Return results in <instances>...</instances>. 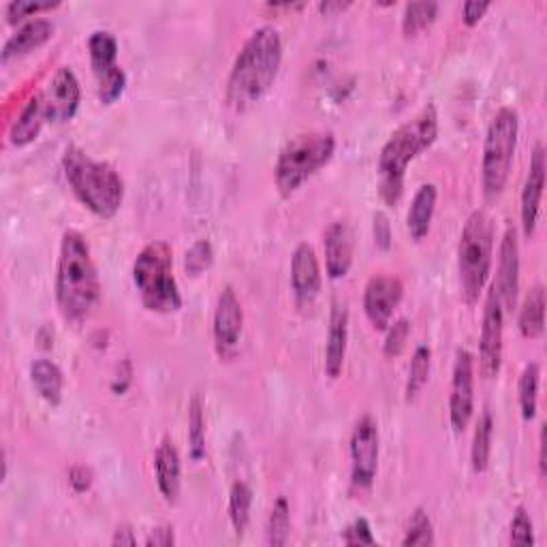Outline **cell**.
<instances>
[{"label":"cell","mask_w":547,"mask_h":547,"mask_svg":"<svg viewBox=\"0 0 547 547\" xmlns=\"http://www.w3.org/2000/svg\"><path fill=\"white\" fill-rule=\"evenodd\" d=\"M56 304L62 319L82 325L101 302V278L84 233H62L56 263Z\"/></svg>","instance_id":"6da1fadb"},{"label":"cell","mask_w":547,"mask_h":547,"mask_svg":"<svg viewBox=\"0 0 547 547\" xmlns=\"http://www.w3.org/2000/svg\"><path fill=\"white\" fill-rule=\"evenodd\" d=\"M283 65V39L274 26H261L246 39L233 60L227 80V103L236 112H246L274 86Z\"/></svg>","instance_id":"7a4b0ae2"},{"label":"cell","mask_w":547,"mask_h":547,"mask_svg":"<svg viewBox=\"0 0 547 547\" xmlns=\"http://www.w3.org/2000/svg\"><path fill=\"white\" fill-rule=\"evenodd\" d=\"M439 137V114L430 103L398 127L379 154V195L387 206H396L404 193V176L419 154L432 148Z\"/></svg>","instance_id":"3957f363"},{"label":"cell","mask_w":547,"mask_h":547,"mask_svg":"<svg viewBox=\"0 0 547 547\" xmlns=\"http://www.w3.org/2000/svg\"><path fill=\"white\" fill-rule=\"evenodd\" d=\"M62 171H65L73 195L92 214L109 221L120 212L124 180L114 165L92 159L82 148L69 146L62 154Z\"/></svg>","instance_id":"277c9868"},{"label":"cell","mask_w":547,"mask_h":547,"mask_svg":"<svg viewBox=\"0 0 547 547\" xmlns=\"http://www.w3.org/2000/svg\"><path fill=\"white\" fill-rule=\"evenodd\" d=\"M336 135L332 131H308L291 137L280 148L274 165L276 189L283 197L298 193L302 186L330 165L336 154Z\"/></svg>","instance_id":"5b68a950"},{"label":"cell","mask_w":547,"mask_h":547,"mask_svg":"<svg viewBox=\"0 0 547 547\" xmlns=\"http://www.w3.org/2000/svg\"><path fill=\"white\" fill-rule=\"evenodd\" d=\"M133 283L150 312L171 315L184 304L174 276V250L163 240L146 244L133 261Z\"/></svg>","instance_id":"8992f818"},{"label":"cell","mask_w":547,"mask_h":547,"mask_svg":"<svg viewBox=\"0 0 547 547\" xmlns=\"http://www.w3.org/2000/svg\"><path fill=\"white\" fill-rule=\"evenodd\" d=\"M494 221L488 212L475 210L466 218L458 242V274L466 304H477L486 289L494 261Z\"/></svg>","instance_id":"52a82bcc"},{"label":"cell","mask_w":547,"mask_h":547,"mask_svg":"<svg viewBox=\"0 0 547 547\" xmlns=\"http://www.w3.org/2000/svg\"><path fill=\"white\" fill-rule=\"evenodd\" d=\"M520 116L513 107H500L488 124L481 156V186L488 201L505 193L518 150Z\"/></svg>","instance_id":"ba28073f"},{"label":"cell","mask_w":547,"mask_h":547,"mask_svg":"<svg viewBox=\"0 0 547 547\" xmlns=\"http://www.w3.org/2000/svg\"><path fill=\"white\" fill-rule=\"evenodd\" d=\"M351 483L355 490H368L379 471V456H381V434L379 424L372 415H364L357 421L351 441Z\"/></svg>","instance_id":"9c48e42d"},{"label":"cell","mask_w":547,"mask_h":547,"mask_svg":"<svg viewBox=\"0 0 547 547\" xmlns=\"http://www.w3.org/2000/svg\"><path fill=\"white\" fill-rule=\"evenodd\" d=\"M503 340H505V308L494 287H490L483 302L481 334H479V372L483 379H496L503 366Z\"/></svg>","instance_id":"30bf717a"},{"label":"cell","mask_w":547,"mask_h":547,"mask_svg":"<svg viewBox=\"0 0 547 547\" xmlns=\"http://www.w3.org/2000/svg\"><path fill=\"white\" fill-rule=\"evenodd\" d=\"M475 413V357L468 349L456 351L449 392V421L456 434L466 432Z\"/></svg>","instance_id":"8fae6325"},{"label":"cell","mask_w":547,"mask_h":547,"mask_svg":"<svg viewBox=\"0 0 547 547\" xmlns=\"http://www.w3.org/2000/svg\"><path fill=\"white\" fill-rule=\"evenodd\" d=\"M404 298V285L398 276L377 274L364 289V312L374 330L385 332L392 325L394 312Z\"/></svg>","instance_id":"7c38bea8"},{"label":"cell","mask_w":547,"mask_h":547,"mask_svg":"<svg viewBox=\"0 0 547 547\" xmlns=\"http://www.w3.org/2000/svg\"><path fill=\"white\" fill-rule=\"evenodd\" d=\"M244 330V308L238 300L233 287H225L216 298L214 317H212V336L216 353L221 357L233 355L238 349Z\"/></svg>","instance_id":"4fadbf2b"},{"label":"cell","mask_w":547,"mask_h":547,"mask_svg":"<svg viewBox=\"0 0 547 547\" xmlns=\"http://www.w3.org/2000/svg\"><path fill=\"white\" fill-rule=\"evenodd\" d=\"M48 120L54 124L71 122L82 103V86L71 67H60L50 84L41 90Z\"/></svg>","instance_id":"5bb4252c"},{"label":"cell","mask_w":547,"mask_h":547,"mask_svg":"<svg viewBox=\"0 0 547 547\" xmlns=\"http://www.w3.org/2000/svg\"><path fill=\"white\" fill-rule=\"evenodd\" d=\"M498 293L505 315L518 304L520 295V242L515 227H507L498 246V272L492 285Z\"/></svg>","instance_id":"9a60e30c"},{"label":"cell","mask_w":547,"mask_h":547,"mask_svg":"<svg viewBox=\"0 0 547 547\" xmlns=\"http://www.w3.org/2000/svg\"><path fill=\"white\" fill-rule=\"evenodd\" d=\"M347 347H349V304L345 300L336 298L332 302L330 325H327L325 359H323L325 374L334 381L340 379L342 370H345Z\"/></svg>","instance_id":"2e32d148"},{"label":"cell","mask_w":547,"mask_h":547,"mask_svg":"<svg viewBox=\"0 0 547 547\" xmlns=\"http://www.w3.org/2000/svg\"><path fill=\"white\" fill-rule=\"evenodd\" d=\"M543 189H545V146L539 142L533 150V156H530V167H528L522 199H520V218H522V229L526 238H533V233L537 229Z\"/></svg>","instance_id":"e0dca14e"},{"label":"cell","mask_w":547,"mask_h":547,"mask_svg":"<svg viewBox=\"0 0 547 547\" xmlns=\"http://www.w3.org/2000/svg\"><path fill=\"white\" fill-rule=\"evenodd\" d=\"M321 263L308 242L295 246L291 255V289L300 304H310L321 291Z\"/></svg>","instance_id":"ac0fdd59"},{"label":"cell","mask_w":547,"mask_h":547,"mask_svg":"<svg viewBox=\"0 0 547 547\" xmlns=\"http://www.w3.org/2000/svg\"><path fill=\"white\" fill-rule=\"evenodd\" d=\"M355 236L347 221H334L323 233L325 272L332 280L345 278L353 268Z\"/></svg>","instance_id":"d6986e66"},{"label":"cell","mask_w":547,"mask_h":547,"mask_svg":"<svg viewBox=\"0 0 547 547\" xmlns=\"http://www.w3.org/2000/svg\"><path fill=\"white\" fill-rule=\"evenodd\" d=\"M154 477L165 503L176 505L182 490V462L176 443L165 436L154 451Z\"/></svg>","instance_id":"ffe728a7"},{"label":"cell","mask_w":547,"mask_h":547,"mask_svg":"<svg viewBox=\"0 0 547 547\" xmlns=\"http://www.w3.org/2000/svg\"><path fill=\"white\" fill-rule=\"evenodd\" d=\"M54 37V24L45 18H33L24 22L13 35L3 45V52H0V58L3 62H9L13 58L26 56L30 52H35L43 48L45 43Z\"/></svg>","instance_id":"44dd1931"},{"label":"cell","mask_w":547,"mask_h":547,"mask_svg":"<svg viewBox=\"0 0 547 547\" xmlns=\"http://www.w3.org/2000/svg\"><path fill=\"white\" fill-rule=\"evenodd\" d=\"M50 122L48 112H45V101L41 92L30 97L26 105L22 107L20 116L15 118L9 129V144L13 148H26L28 144H33L35 139L41 135L43 124Z\"/></svg>","instance_id":"7402d4cb"},{"label":"cell","mask_w":547,"mask_h":547,"mask_svg":"<svg viewBox=\"0 0 547 547\" xmlns=\"http://www.w3.org/2000/svg\"><path fill=\"white\" fill-rule=\"evenodd\" d=\"M436 201H439V189L430 182L421 184L413 195L409 214H406V229H409L415 242H421L430 233Z\"/></svg>","instance_id":"603a6c76"},{"label":"cell","mask_w":547,"mask_h":547,"mask_svg":"<svg viewBox=\"0 0 547 547\" xmlns=\"http://www.w3.org/2000/svg\"><path fill=\"white\" fill-rule=\"evenodd\" d=\"M30 383L41 400H45L52 406H58L62 402V389H65V374H62L60 366L54 364L52 359H35L30 364Z\"/></svg>","instance_id":"cb8c5ba5"},{"label":"cell","mask_w":547,"mask_h":547,"mask_svg":"<svg viewBox=\"0 0 547 547\" xmlns=\"http://www.w3.org/2000/svg\"><path fill=\"white\" fill-rule=\"evenodd\" d=\"M520 334L528 340H539L545 332V289L535 285L526 293L518 317Z\"/></svg>","instance_id":"d4e9b609"},{"label":"cell","mask_w":547,"mask_h":547,"mask_svg":"<svg viewBox=\"0 0 547 547\" xmlns=\"http://www.w3.org/2000/svg\"><path fill=\"white\" fill-rule=\"evenodd\" d=\"M90 67L97 77L114 71L118 67V39L109 30H95L88 37Z\"/></svg>","instance_id":"484cf974"},{"label":"cell","mask_w":547,"mask_h":547,"mask_svg":"<svg viewBox=\"0 0 547 547\" xmlns=\"http://www.w3.org/2000/svg\"><path fill=\"white\" fill-rule=\"evenodd\" d=\"M492 436H494V419L490 411H483L479 415V421L473 434L471 445V464L477 475H483L488 471L490 458H492Z\"/></svg>","instance_id":"4316f807"},{"label":"cell","mask_w":547,"mask_h":547,"mask_svg":"<svg viewBox=\"0 0 547 547\" xmlns=\"http://www.w3.org/2000/svg\"><path fill=\"white\" fill-rule=\"evenodd\" d=\"M539 387H541V364L528 362L518 381V400L524 421H533L539 409Z\"/></svg>","instance_id":"83f0119b"},{"label":"cell","mask_w":547,"mask_h":547,"mask_svg":"<svg viewBox=\"0 0 547 547\" xmlns=\"http://www.w3.org/2000/svg\"><path fill=\"white\" fill-rule=\"evenodd\" d=\"M253 488L246 481H233L229 490V520L236 535H244L250 524V511H253Z\"/></svg>","instance_id":"f1b7e54d"},{"label":"cell","mask_w":547,"mask_h":547,"mask_svg":"<svg viewBox=\"0 0 547 547\" xmlns=\"http://www.w3.org/2000/svg\"><path fill=\"white\" fill-rule=\"evenodd\" d=\"M430 370H432V351L428 345H419L413 351L409 377H406V387H404L406 402H413L421 392H424V387L428 385V379H430Z\"/></svg>","instance_id":"f546056e"},{"label":"cell","mask_w":547,"mask_h":547,"mask_svg":"<svg viewBox=\"0 0 547 547\" xmlns=\"http://www.w3.org/2000/svg\"><path fill=\"white\" fill-rule=\"evenodd\" d=\"M441 5L434 0H424V3H409L402 13V33L404 37H417L430 28L436 18H439Z\"/></svg>","instance_id":"4dcf8cb0"},{"label":"cell","mask_w":547,"mask_h":547,"mask_svg":"<svg viewBox=\"0 0 547 547\" xmlns=\"http://www.w3.org/2000/svg\"><path fill=\"white\" fill-rule=\"evenodd\" d=\"M289 535H291V507L285 496H278L268 518L265 543L272 547H283L289 543Z\"/></svg>","instance_id":"1f68e13d"},{"label":"cell","mask_w":547,"mask_h":547,"mask_svg":"<svg viewBox=\"0 0 547 547\" xmlns=\"http://www.w3.org/2000/svg\"><path fill=\"white\" fill-rule=\"evenodd\" d=\"M189 456L193 462L206 458V413L199 396H193L189 404Z\"/></svg>","instance_id":"d6a6232c"},{"label":"cell","mask_w":547,"mask_h":547,"mask_svg":"<svg viewBox=\"0 0 547 547\" xmlns=\"http://www.w3.org/2000/svg\"><path fill=\"white\" fill-rule=\"evenodd\" d=\"M436 543L434 537V526L430 515L424 509H415L411 515L409 528H406V535L402 539L404 547H430Z\"/></svg>","instance_id":"836d02e7"},{"label":"cell","mask_w":547,"mask_h":547,"mask_svg":"<svg viewBox=\"0 0 547 547\" xmlns=\"http://www.w3.org/2000/svg\"><path fill=\"white\" fill-rule=\"evenodd\" d=\"M124 90H127V73L122 67L97 77V95L103 105L116 103L124 95Z\"/></svg>","instance_id":"e575fe53"},{"label":"cell","mask_w":547,"mask_h":547,"mask_svg":"<svg viewBox=\"0 0 547 547\" xmlns=\"http://www.w3.org/2000/svg\"><path fill=\"white\" fill-rule=\"evenodd\" d=\"M214 261V248L208 240H197L184 255V268L191 276H199L206 270H210V265Z\"/></svg>","instance_id":"d590c367"},{"label":"cell","mask_w":547,"mask_h":547,"mask_svg":"<svg viewBox=\"0 0 547 547\" xmlns=\"http://www.w3.org/2000/svg\"><path fill=\"white\" fill-rule=\"evenodd\" d=\"M385 332H387V336H385V342H383V353L389 359H396L406 349V342H409L411 321L409 319H398V321H394L392 325H389Z\"/></svg>","instance_id":"8d00e7d4"},{"label":"cell","mask_w":547,"mask_h":547,"mask_svg":"<svg viewBox=\"0 0 547 547\" xmlns=\"http://www.w3.org/2000/svg\"><path fill=\"white\" fill-rule=\"evenodd\" d=\"M509 541H511V545H520V547L535 545V526H533V518H530L526 507L515 509L513 520H511Z\"/></svg>","instance_id":"74e56055"},{"label":"cell","mask_w":547,"mask_h":547,"mask_svg":"<svg viewBox=\"0 0 547 547\" xmlns=\"http://www.w3.org/2000/svg\"><path fill=\"white\" fill-rule=\"evenodd\" d=\"M58 7V3H52V0H45V3H35V0H13V3L7 5L5 15L9 24H18L24 22L30 15H37L41 11H50Z\"/></svg>","instance_id":"f35d334b"},{"label":"cell","mask_w":547,"mask_h":547,"mask_svg":"<svg viewBox=\"0 0 547 547\" xmlns=\"http://www.w3.org/2000/svg\"><path fill=\"white\" fill-rule=\"evenodd\" d=\"M340 537L345 545H377V539L372 535V526L366 518L353 520L345 530H342Z\"/></svg>","instance_id":"ab89813d"},{"label":"cell","mask_w":547,"mask_h":547,"mask_svg":"<svg viewBox=\"0 0 547 547\" xmlns=\"http://www.w3.org/2000/svg\"><path fill=\"white\" fill-rule=\"evenodd\" d=\"M372 231H374V242L381 250L392 248V223L385 212H377L372 218Z\"/></svg>","instance_id":"60d3db41"},{"label":"cell","mask_w":547,"mask_h":547,"mask_svg":"<svg viewBox=\"0 0 547 547\" xmlns=\"http://www.w3.org/2000/svg\"><path fill=\"white\" fill-rule=\"evenodd\" d=\"M69 483H71L73 492L84 494L92 488V483H95V475H92V471L88 466L75 464V466H71V471H69Z\"/></svg>","instance_id":"b9f144b4"},{"label":"cell","mask_w":547,"mask_h":547,"mask_svg":"<svg viewBox=\"0 0 547 547\" xmlns=\"http://www.w3.org/2000/svg\"><path fill=\"white\" fill-rule=\"evenodd\" d=\"M490 7H492L490 3H479V0H468V3H464V7H462V22L468 28L477 26L483 20V15H486L490 11Z\"/></svg>","instance_id":"7bdbcfd3"},{"label":"cell","mask_w":547,"mask_h":547,"mask_svg":"<svg viewBox=\"0 0 547 547\" xmlns=\"http://www.w3.org/2000/svg\"><path fill=\"white\" fill-rule=\"evenodd\" d=\"M146 547H171L176 545L174 526H156L150 530V535L144 541Z\"/></svg>","instance_id":"ee69618b"},{"label":"cell","mask_w":547,"mask_h":547,"mask_svg":"<svg viewBox=\"0 0 547 547\" xmlns=\"http://www.w3.org/2000/svg\"><path fill=\"white\" fill-rule=\"evenodd\" d=\"M112 545H131V547L137 545V537L131 530V526H120L112 537Z\"/></svg>","instance_id":"f6af8a7d"},{"label":"cell","mask_w":547,"mask_h":547,"mask_svg":"<svg viewBox=\"0 0 547 547\" xmlns=\"http://www.w3.org/2000/svg\"><path fill=\"white\" fill-rule=\"evenodd\" d=\"M349 7H351V3H319V11L323 15H327V18H332V15H336V13L347 11Z\"/></svg>","instance_id":"bcb514c9"},{"label":"cell","mask_w":547,"mask_h":547,"mask_svg":"<svg viewBox=\"0 0 547 547\" xmlns=\"http://www.w3.org/2000/svg\"><path fill=\"white\" fill-rule=\"evenodd\" d=\"M539 473L541 477H545V426L539 434Z\"/></svg>","instance_id":"7dc6e473"}]
</instances>
